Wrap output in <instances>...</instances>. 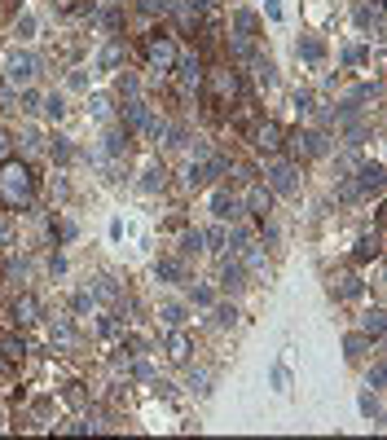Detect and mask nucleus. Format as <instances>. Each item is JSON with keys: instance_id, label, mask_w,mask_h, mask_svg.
I'll use <instances>...</instances> for the list:
<instances>
[{"instance_id": "nucleus-1", "label": "nucleus", "mask_w": 387, "mask_h": 440, "mask_svg": "<svg viewBox=\"0 0 387 440\" xmlns=\"http://www.w3.org/2000/svg\"><path fill=\"white\" fill-rule=\"evenodd\" d=\"M36 203V172L22 159H5L0 163V207L5 212H27Z\"/></svg>"}, {"instance_id": "nucleus-2", "label": "nucleus", "mask_w": 387, "mask_h": 440, "mask_svg": "<svg viewBox=\"0 0 387 440\" xmlns=\"http://www.w3.org/2000/svg\"><path fill=\"white\" fill-rule=\"evenodd\" d=\"M282 150H291V163H299V159H326L334 141H330V128H295V133H287Z\"/></svg>"}, {"instance_id": "nucleus-3", "label": "nucleus", "mask_w": 387, "mask_h": 440, "mask_svg": "<svg viewBox=\"0 0 387 440\" xmlns=\"http://www.w3.org/2000/svg\"><path fill=\"white\" fill-rule=\"evenodd\" d=\"M40 71H44V62L31 53V48H14V53H5V84L18 93V88H31L36 80H40Z\"/></svg>"}, {"instance_id": "nucleus-4", "label": "nucleus", "mask_w": 387, "mask_h": 440, "mask_svg": "<svg viewBox=\"0 0 387 440\" xmlns=\"http://www.w3.org/2000/svg\"><path fill=\"white\" fill-rule=\"evenodd\" d=\"M202 84H207V106H212V111L234 106L238 93H242L238 71H229V66H220V71H212V75H202Z\"/></svg>"}, {"instance_id": "nucleus-5", "label": "nucleus", "mask_w": 387, "mask_h": 440, "mask_svg": "<svg viewBox=\"0 0 387 440\" xmlns=\"http://www.w3.org/2000/svg\"><path fill=\"white\" fill-rule=\"evenodd\" d=\"M141 53H145V66H150V71L167 75V71L176 66V58H180V48H176V40H172L167 31H150V36L141 40Z\"/></svg>"}, {"instance_id": "nucleus-6", "label": "nucleus", "mask_w": 387, "mask_h": 440, "mask_svg": "<svg viewBox=\"0 0 387 440\" xmlns=\"http://www.w3.org/2000/svg\"><path fill=\"white\" fill-rule=\"evenodd\" d=\"M264 185H269V194H282V198L299 194V163H291V159H269Z\"/></svg>"}, {"instance_id": "nucleus-7", "label": "nucleus", "mask_w": 387, "mask_h": 440, "mask_svg": "<svg viewBox=\"0 0 387 440\" xmlns=\"http://www.w3.org/2000/svg\"><path fill=\"white\" fill-rule=\"evenodd\" d=\"M251 145L264 154V159H277L282 154V145H287V128H282L277 119H260L251 128Z\"/></svg>"}, {"instance_id": "nucleus-8", "label": "nucleus", "mask_w": 387, "mask_h": 440, "mask_svg": "<svg viewBox=\"0 0 387 440\" xmlns=\"http://www.w3.org/2000/svg\"><path fill=\"white\" fill-rule=\"evenodd\" d=\"M40 317H44V304H40L31 291H22V295L9 300V322H14V330H27V326H36Z\"/></svg>"}, {"instance_id": "nucleus-9", "label": "nucleus", "mask_w": 387, "mask_h": 440, "mask_svg": "<svg viewBox=\"0 0 387 440\" xmlns=\"http://www.w3.org/2000/svg\"><path fill=\"white\" fill-rule=\"evenodd\" d=\"M150 119H154V111H150V101H141V97H133V101H123V106H119V123H123L133 137H145Z\"/></svg>"}, {"instance_id": "nucleus-10", "label": "nucleus", "mask_w": 387, "mask_h": 440, "mask_svg": "<svg viewBox=\"0 0 387 440\" xmlns=\"http://www.w3.org/2000/svg\"><path fill=\"white\" fill-rule=\"evenodd\" d=\"M212 216H216L220 225H238V220L247 216V207H242V198H238V194H229V190L220 185V190L212 194Z\"/></svg>"}, {"instance_id": "nucleus-11", "label": "nucleus", "mask_w": 387, "mask_h": 440, "mask_svg": "<svg viewBox=\"0 0 387 440\" xmlns=\"http://www.w3.org/2000/svg\"><path fill=\"white\" fill-rule=\"evenodd\" d=\"M172 18H176V31L180 36H194L198 27H202V5H198V0H172Z\"/></svg>"}, {"instance_id": "nucleus-12", "label": "nucleus", "mask_w": 387, "mask_h": 440, "mask_svg": "<svg viewBox=\"0 0 387 440\" xmlns=\"http://www.w3.org/2000/svg\"><path fill=\"white\" fill-rule=\"evenodd\" d=\"M216 282H220V291H242V287H247V269H242V260H238L234 251H229V255H220Z\"/></svg>"}, {"instance_id": "nucleus-13", "label": "nucleus", "mask_w": 387, "mask_h": 440, "mask_svg": "<svg viewBox=\"0 0 387 440\" xmlns=\"http://www.w3.org/2000/svg\"><path fill=\"white\" fill-rule=\"evenodd\" d=\"M172 71L180 75V84H185V93H190V88H202V75H207V71H202V58H198V53H180Z\"/></svg>"}, {"instance_id": "nucleus-14", "label": "nucleus", "mask_w": 387, "mask_h": 440, "mask_svg": "<svg viewBox=\"0 0 387 440\" xmlns=\"http://www.w3.org/2000/svg\"><path fill=\"white\" fill-rule=\"evenodd\" d=\"M163 352H167V361H176V366H185V361H190V352H194V339H190V334L185 330H167V339H163Z\"/></svg>"}, {"instance_id": "nucleus-15", "label": "nucleus", "mask_w": 387, "mask_h": 440, "mask_svg": "<svg viewBox=\"0 0 387 440\" xmlns=\"http://www.w3.org/2000/svg\"><path fill=\"white\" fill-rule=\"evenodd\" d=\"M154 277H159V282H180V287H185V282H190V265L180 260V255H163V260H154Z\"/></svg>"}, {"instance_id": "nucleus-16", "label": "nucleus", "mask_w": 387, "mask_h": 440, "mask_svg": "<svg viewBox=\"0 0 387 440\" xmlns=\"http://www.w3.org/2000/svg\"><path fill=\"white\" fill-rule=\"evenodd\" d=\"M234 255H238V260H242V269H247V273H264V269H269V255H264V242H255V238H247V242H242V247H238Z\"/></svg>"}, {"instance_id": "nucleus-17", "label": "nucleus", "mask_w": 387, "mask_h": 440, "mask_svg": "<svg viewBox=\"0 0 387 440\" xmlns=\"http://www.w3.org/2000/svg\"><path fill=\"white\" fill-rule=\"evenodd\" d=\"M44 154H48V159H53L58 168H66V163H75V154H80V150H75V141H71V137L53 133V137H44Z\"/></svg>"}, {"instance_id": "nucleus-18", "label": "nucleus", "mask_w": 387, "mask_h": 440, "mask_svg": "<svg viewBox=\"0 0 387 440\" xmlns=\"http://www.w3.org/2000/svg\"><path fill=\"white\" fill-rule=\"evenodd\" d=\"M352 180H356L361 198L378 194V190H383V163H366V168H356V172H352Z\"/></svg>"}, {"instance_id": "nucleus-19", "label": "nucleus", "mask_w": 387, "mask_h": 440, "mask_svg": "<svg viewBox=\"0 0 387 440\" xmlns=\"http://www.w3.org/2000/svg\"><path fill=\"white\" fill-rule=\"evenodd\" d=\"M242 207H247L251 216H260V220H264V216L273 212V194H269V185H260V180H255V185L247 190V198H242Z\"/></svg>"}, {"instance_id": "nucleus-20", "label": "nucleus", "mask_w": 387, "mask_h": 440, "mask_svg": "<svg viewBox=\"0 0 387 440\" xmlns=\"http://www.w3.org/2000/svg\"><path fill=\"white\" fill-rule=\"evenodd\" d=\"M80 344V334H75V326L66 322V317H58L53 326H48V348L53 352H66V348H75Z\"/></svg>"}, {"instance_id": "nucleus-21", "label": "nucleus", "mask_w": 387, "mask_h": 440, "mask_svg": "<svg viewBox=\"0 0 387 440\" xmlns=\"http://www.w3.org/2000/svg\"><path fill=\"white\" fill-rule=\"evenodd\" d=\"M123 58H128V44H123L119 36H110L106 44H101V53H97V66H101V71H119Z\"/></svg>"}, {"instance_id": "nucleus-22", "label": "nucleus", "mask_w": 387, "mask_h": 440, "mask_svg": "<svg viewBox=\"0 0 387 440\" xmlns=\"http://www.w3.org/2000/svg\"><path fill=\"white\" fill-rule=\"evenodd\" d=\"M93 295H97V304H110V308H123V300H128L115 277H97L93 282Z\"/></svg>"}, {"instance_id": "nucleus-23", "label": "nucleus", "mask_w": 387, "mask_h": 440, "mask_svg": "<svg viewBox=\"0 0 387 440\" xmlns=\"http://www.w3.org/2000/svg\"><path fill=\"white\" fill-rule=\"evenodd\" d=\"M366 141H370V119H366V115L352 119V123H344V145H348V150H361Z\"/></svg>"}, {"instance_id": "nucleus-24", "label": "nucleus", "mask_w": 387, "mask_h": 440, "mask_svg": "<svg viewBox=\"0 0 387 440\" xmlns=\"http://www.w3.org/2000/svg\"><path fill=\"white\" fill-rule=\"evenodd\" d=\"M22 357H27V339L14 334V330H5V334H0V361H22Z\"/></svg>"}, {"instance_id": "nucleus-25", "label": "nucleus", "mask_w": 387, "mask_h": 440, "mask_svg": "<svg viewBox=\"0 0 387 440\" xmlns=\"http://www.w3.org/2000/svg\"><path fill=\"white\" fill-rule=\"evenodd\" d=\"M356 27L383 36V5H361V9H356Z\"/></svg>"}, {"instance_id": "nucleus-26", "label": "nucleus", "mask_w": 387, "mask_h": 440, "mask_svg": "<svg viewBox=\"0 0 387 440\" xmlns=\"http://www.w3.org/2000/svg\"><path fill=\"white\" fill-rule=\"evenodd\" d=\"M378 255H383V234H366V238L356 242L352 260H356V265H366V260H378Z\"/></svg>"}, {"instance_id": "nucleus-27", "label": "nucleus", "mask_w": 387, "mask_h": 440, "mask_svg": "<svg viewBox=\"0 0 387 440\" xmlns=\"http://www.w3.org/2000/svg\"><path fill=\"white\" fill-rule=\"evenodd\" d=\"M159 322H163L167 330H176V326H185V322H190V308L180 304V300H167V304L159 308Z\"/></svg>"}, {"instance_id": "nucleus-28", "label": "nucleus", "mask_w": 387, "mask_h": 440, "mask_svg": "<svg viewBox=\"0 0 387 440\" xmlns=\"http://www.w3.org/2000/svg\"><path fill=\"white\" fill-rule=\"evenodd\" d=\"M295 53H299L304 62H321V58H326V40H321V36H299Z\"/></svg>"}, {"instance_id": "nucleus-29", "label": "nucleus", "mask_w": 387, "mask_h": 440, "mask_svg": "<svg viewBox=\"0 0 387 440\" xmlns=\"http://www.w3.org/2000/svg\"><path fill=\"white\" fill-rule=\"evenodd\" d=\"M366 352H370V334H366V330L344 334V357H348V361H361Z\"/></svg>"}, {"instance_id": "nucleus-30", "label": "nucleus", "mask_w": 387, "mask_h": 440, "mask_svg": "<svg viewBox=\"0 0 387 440\" xmlns=\"http://www.w3.org/2000/svg\"><path fill=\"white\" fill-rule=\"evenodd\" d=\"M163 185H167V168H163V163H150V168L141 172V190L154 194V190H163Z\"/></svg>"}, {"instance_id": "nucleus-31", "label": "nucleus", "mask_w": 387, "mask_h": 440, "mask_svg": "<svg viewBox=\"0 0 387 440\" xmlns=\"http://www.w3.org/2000/svg\"><path fill=\"white\" fill-rule=\"evenodd\" d=\"M225 238H229V225H212V229H202V247H207V251H220L225 255Z\"/></svg>"}, {"instance_id": "nucleus-32", "label": "nucleus", "mask_w": 387, "mask_h": 440, "mask_svg": "<svg viewBox=\"0 0 387 440\" xmlns=\"http://www.w3.org/2000/svg\"><path fill=\"white\" fill-rule=\"evenodd\" d=\"M185 180H190V190H198V185H207V180H212V172H207V154H202V159H194V163L185 168Z\"/></svg>"}, {"instance_id": "nucleus-33", "label": "nucleus", "mask_w": 387, "mask_h": 440, "mask_svg": "<svg viewBox=\"0 0 387 440\" xmlns=\"http://www.w3.org/2000/svg\"><path fill=\"white\" fill-rule=\"evenodd\" d=\"M361 330H366L370 339H383V330H387V322H383V308H370V313L361 317Z\"/></svg>"}, {"instance_id": "nucleus-34", "label": "nucleus", "mask_w": 387, "mask_h": 440, "mask_svg": "<svg viewBox=\"0 0 387 440\" xmlns=\"http://www.w3.org/2000/svg\"><path fill=\"white\" fill-rule=\"evenodd\" d=\"M88 111H93V119H101V123H110V119H115V101H110L106 93H97Z\"/></svg>"}, {"instance_id": "nucleus-35", "label": "nucleus", "mask_w": 387, "mask_h": 440, "mask_svg": "<svg viewBox=\"0 0 387 440\" xmlns=\"http://www.w3.org/2000/svg\"><path fill=\"white\" fill-rule=\"evenodd\" d=\"M330 291L339 295V300H356V295H361V282H356V277H334Z\"/></svg>"}, {"instance_id": "nucleus-36", "label": "nucleus", "mask_w": 387, "mask_h": 440, "mask_svg": "<svg viewBox=\"0 0 387 440\" xmlns=\"http://www.w3.org/2000/svg\"><path fill=\"white\" fill-rule=\"evenodd\" d=\"M361 414H366V419H374V423H383V401H378V387L361 396Z\"/></svg>"}, {"instance_id": "nucleus-37", "label": "nucleus", "mask_w": 387, "mask_h": 440, "mask_svg": "<svg viewBox=\"0 0 387 440\" xmlns=\"http://www.w3.org/2000/svg\"><path fill=\"white\" fill-rule=\"evenodd\" d=\"M48 234H53L58 242H75V238H80V229H75V220H53V225H48Z\"/></svg>"}, {"instance_id": "nucleus-38", "label": "nucleus", "mask_w": 387, "mask_h": 440, "mask_svg": "<svg viewBox=\"0 0 387 440\" xmlns=\"http://www.w3.org/2000/svg\"><path fill=\"white\" fill-rule=\"evenodd\" d=\"M212 322L216 326H238V308L234 304H212Z\"/></svg>"}, {"instance_id": "nucleus-39", "label": "nucleus", "mask_w": 387, "mask_h": 440, "mask_svg": "<svg viewBox=\"0 0 387 440\" xmlns=\"http://www.w3.org/2000/svg\"><path fill=\"white\" fill-rule=\"evenodd\" d=\"M115 93H119L123 101H133V97L141 93V84H137V75H128V71H123V75H119V80H115Z\"/></svg>"}, {"instance_id": "nucleus-40", "label": "nucleus", "mask_w": 387, "mask_h": 440, "mask_svg": "<svg viewBox=\"0 0 387 440\" xmlns=\"http://www.w3.org/2000/svg\"><path fill=\"white\" fill-rule=\"evenodd\" d=\"M71 308H75V313H93V308H97V295H93V287H84V291H75V300H71Z\"/></svg>"}, {"instance_id": "nucleus-41", "label": "nucleus", "mask_w": 387, "mask_h": 440, "mask_svg": "<svg viewBox=\"0 0 387 440\" xmlns=\"http://www.w3.org/2000/svg\"><path fill=\"white\" fill-rule=\"evenodd\" d=\"M198 251H207V247H202V229H185V238H180V255H198Z\"/></svg>"}, {"instance_id": "nucleus-42", "label": "nucleus", "mask_w": 387, "mask_h": 440, "mask_svg": "<svg viewBox=\"0 0 387 440\" xmlns=\"http://www.w3.org/2000/svg\"><path fill=\"white\" fill-rule=\"evenodd\" d=\"M185 287H190V300H194L198 308H212V304H216V291H212V287H202V282H198V287H194V282H185Z\"/></svg>"}, {"instance_id": "nucleus-43", "label": "nucleus", "mask_w": 387, "mask_h": 440, "mask_svg": "<svg viewBox=\"0 0 387 440\" xmlns=\"http://www.w3.org/2000/svg\"><path fill=\"white\" fill-rule=\"evenodd\" d=\"M190 392L207 396V392H212V370H190Z\"/></svg>"}, {"instance_id": "nucleus-44", "label": "nucleus", "mask_w": 387, "mask_h": 440, "mask_svg": "<svg viewBox=\"0 0 387 440\" xmlns=\"http://www.w3.org/2000/svg\"><path fill=\"white\" fill-rule=\"evenodd\" d=\"M97 334H106V339H115V334H123L119 317H115V313H101V317H97Z\"/></svg>"}, {"instance_id": "nucleus-45", "label": "nucleus", "mask_w": 387, "mask_h": 440, "mask_svg": "<svg viewBox=\"0 0 387 440\" xmlns=\"http://www.w3.org/2000/svg\"><path fill=\"white\" fill-rule=\"evenodd\" d=\"M344 62H348V66H366V62H370V48H366V44H348V48H344Z\"/></svg>"}, {"instance_id": "nucleus-46", "label": "nucleus", "mask_w": 387, "mask_h": 440, "mask_svg": "<svg viewBox=\"0 0 387 440\" xmlns=\"http://www.w3.org/2000/svg\"><path fill=\"white\" fill-rule=\"evenodd\" d=\"M40 111H44V115H48V119H53V123H58V119H62V115H66V101H62V97H58V93H48V97H44V106H40Z\"/></svg>"}, {"instance_id": "nucleus-47", "label": "nucleus", "mask_w": 387, "mask_h": 440, "mask_svg": "<svg viewBox=\"0 0 387 440\" xmlns=\"http://www.w3.org/2000/svg\"><path fill=\"white\" fill-rule=\"evenodd\" d=\"M22 111H27V115H40V106H44V93H36V88H22Z\"/></svg>"}, {"instance_id": "nucleus-48", "label": "nucleus", "mask_w": 387, "mask_h": 440, "mask_svg": "<svg viewBox=\"0 0 387 440\" xmlns=\"http://www.w3.org/2000/svg\"><path fill=\"white\" fill-rule=\"evenodd\" d=\"M101 27H106V31H123V5H110L106 14H101Z\"/></svg>"}, {"instance_id": "nucleus-49", "label": "nucleus", "mask_w": 387, "mask_h": 440, "mask_svg": "<svg viewBox=\"0 0 387 440\" xmlns=\"http://www.w3.org/2000/svg\"><path fill=\"white\" fill-rule=\"evenodd\" d=\"M18 141H22V150H27V154H36V150H44V137L36 133V128H27V133H22Z\"/></svg>"}, {"instance_id": "nucleus-50", "label": "nucleus", "mask_w": 387, "mask_h": 440, "mask_svg": "<svg viewBox=\"0 0 387 440\" xmlns=\"http://www.w3.org/2000/svg\"><path fill=\"white\" fill-rule=\"evenodd\" d=\"M167 5H172V0H137V9H141L145 18H154V14H167Z\"/></svg>"}, {"instance_id": "nucleus-51", "label": "nucleus", "mask_w": 387, "mask_h": 440, "mask_svg": "<svg viewBox=\"0 0 387 440\" xmlns=\"http://www.w3.org/2000/svg\"><path fill=\"white\" fill-rule=\"evenodd\" d=\"M339 198H344V203H356V198H361V190H356L352 176H339Z\"/></svg>"}, {"instance_id": "nucleus-52", "label": "nucleus", "mask_w": 387, "mask_h": 440, "mask_svg": "<svg viewBox=\"0 0 387 440\" xmlns=\"http://www.w3.org/2000/svg\"><path fill=\"white\" fill-rule=\"evenodd\" d=\"M97 9V0H66V14L71 18H80V14H93Z\"/></svg>"}, {"instance_id": "nucleus-53", "label": "nucleus", "mask_w": 387, "mask_h": 440, "mask_svg": "<svg viewBox=\"0 0 387 440\" xmlns=\"http://www.w3.org/2000/svg\"><path fill=\"white\" fill-rule=\"evenodd\" d=\"M18 36H22V40H31V36H36V18H31V14H22V18H18Z\"/></svg>"}, {"instance_id": "nucleus-54", "label": "nucleus", "mask_w": 387, "mask_h": 440, "mask_svg": "<svg viewBox=\"0 0 387 440\" xmlns=\"http://www.w3.org/2000/svg\"><path fill=\"white\" fill-rule=\"evenodd\" d=\"M295 106H299V115H313V111H317V97H313V93H299Z\"/></svg>"}, {"instance_id": "nucleus-55", "label": "nucleus", "mask_w": 387, "mask_h": 440, "mask_svg": "<svg viewBox=\"0 0 387 440\" xmlns=\"http://www.w3.org/2000/svg\"><path fill=\"white\" fill-rule=\"evenodd\" d=\"M5 159H14V137L0 133V163H5Z\"/></svg>"}, {"instance_id": "nucleus-56", "label": "nucleus", "mask_w": 387, "mask_h": 440, "mask_svg": "<svg viewBox=\"0 0 387 440\" xmlns=\"http://www.w3.org/2000/svg\"><path fill=\"white\" fill-rule=\"evenodd\" d=\"M370 383H374V387H383V383H387V366H383V361L370 370Z\"/></svg>"}, {"instance_id": "nucleus-57", "label": "nucleus", "mask_w": 387, "mask_h": 440, "mask_svg": "<svg viewBox=\"0 0 387 440\" xmlns=\"http://www.w3.org/2000/svg\"><path fill=\"white\" fill-rule=\"evenodd\" d=\"M264 14L277 22V18H282V0H264Z\"/></svg>"}, {"instance_id": "nucleus-58", "label": "nucleus", "mask_w": 387, "mask_h": 440, "mask_svg": "<svg viewBox=\"0 0 387 440\" xmlns=\"http://www.w3.org/2000/svg\"><path fill=\"white\" fill-rule=\"evenodd\" d=\"M71 88H88V75L84 71H71Z\"/></svg>"}, {"instance_id": "nucleus-59", "label": "nucleus", "mask_w": 387, "mask_h": 440, "mask_svg": "<svg viewBox=\"0 0 387 440\" xmlns=\"http://www.w3.org/2000/svg\"><path fill=\"white\" fill-rule=\"evenodd\" d=\"M66 401H71V405H80V401H84V392H80V383H71V387H66Z\"/></svg>"}, {"instance_id": "nucleus-60", "label": "nucleus", "mask_w": 387, "mask_h": 440, "mask_svg": "<svg viewBox=\"0 0 387 440\" xmlns=\"http://www.w3.org/2000/svg\"><path fill=\"white\" fill-rule=\"evenodd\" d=\"M370 5H383V0H370Z\"/></svg>"}]
</instances>
